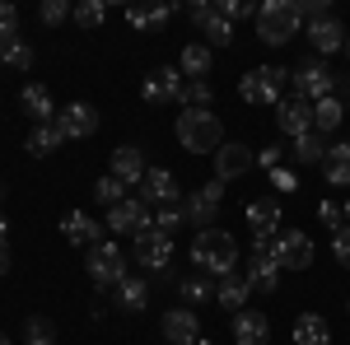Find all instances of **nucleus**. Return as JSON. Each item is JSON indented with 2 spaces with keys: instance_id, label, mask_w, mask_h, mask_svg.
<instances>
[{
  "instance_id": "1a4fd4ad",
  "label": "nucleus",
  "mask_w": 350,
  "mask_h": 345,
  "mask_svg": "<svg viewBox=\"0 0 350 345\" xmlns=\"http://www.w3.org/2000/svg\"><path fill=\"white\" fill-rule=\"evenodd\" d=\"M103 224H108L112 234H131V238H140V234L154 229V219H150V210H145V201H135V196H126L122 206H112Z\"/></svg>"
},
{
  "instance_id": "c03bdc74",
  "label": "nucleus",
  "mask_w": 350,
  "mask_h": 345,
  "mask_svg": "<svg viewBox=\"0 0 350 345\" xmlns=\"http://www.w3.org/2000/svg\"><path fill=\"white\" fill-rule=\"evenodd\" d=\"M38 14H42V24H61V19H70L75 10H70L66 0H42V10H38Z\"/></svg>"
},
{
  "instance_id": "de8ad7c7",
  "label": "nucleus",
  "mask_w": 350,
  "mask_h": 345,
  "mask_svg": "<svg viewBox=\"0 0 350 345\" xmlns=\"http://www.w3.org/2000/svg\"><path fill=\"white\" fill-rule=\"evenodd\" d=\"M257 163H262L267 173H275V168L285 163V145H271V150H257Z\"/></svg>"
},
{
  "instance_id": "9b49d317",
  "label": "nucleus",
  "mask_w": 350,
  "mask_h": 345,
  "mask_svg": "<svg viewBox=\"0 0 350 345\" xmlns=\"http://www.w3.org/2000/svg\"><path fill=\"white\" fill-rule=\"evenodd\" d=\"M159 336H163V345H196L201 341V322H196V313H191L187 303L168 308L159 318Z\"/></svg>"
},
{
  "instance_id": "f03ea898",
  "label": "nucleus",
  "mask_w": 350,
  "mask_h": 345,
  "mask_svg": "<svg viewBox=\"0 0 350 345\" xmlns=\"http://www.w3.org/2000/svg\"><path fill=\"white\" fill-rule=\"evenodd\" d=\"M178 145L191 150V154H215L219 145H224V122H219L215 112L206 107V112H178Z\"/></svg>"
},
{
  "instance_id": "a19ab883",
  "label": "nucleus",
  "mask_w": 350,
  "mask_h": 345,
  "mask_svg": "<svg viewBox=\"0 0 350 345\" xmlns=\"http://www.w3.org/2000/svg\"><path fill=\"white\" fill-rule=\"evenodd\" d=\"M183 224H187V219H183V206H168V210L154 215V229H159L163 238H173V234H178Z\"/></svg>"
},
{
  "instance_id": "a878e982",
  "label": "nucleus",
  "mask_w": 350,
  "mask_h": 345,
  "mask_svg": "<svg viewBox=\"0 0 350 345\" xmlns=\"http://www.w3.org/2000/svg\"><path fill=\"white\" fill-rule=\"evenodd\" d=\"M280 219H285V215H280V201H275V196H262V201L247 206V229H252V234H275Z\"/></svg>"
},
{
  "instance_id": "72a5a7b5",
  "label": "nucleus",
  "mask_w": 350,
  "mask_h": 345,
  "mask_svg": "<svg viewBox=\"0 0 350 345\" xmlns=\"http://www.w3.org/2000/svg\"><path fill=\"white\" fill-rule=\"evenodd\" d=\"M201 33H206V47H229V42H234V24H229L219 10H211V19L201 24Z\"/></svg>"
},
{
  "instance_id": "6ab92c4d",
  "label": "nucleus",
  "mask_w": 350,
  "mask_h": 345,
  "mask_svg": "<svg viewBox=\"0 0 350 345\" xmlns=\"http://www.w3.org/2000/svg\"><path fill=\"white\" fill-rule=\"evenodd\" d=\"M61 234H66V243H75V247H94V243H103V224L98 219H89V210H70L66 219H61Z\"/></svg>"
},
{
  "instance_id": "ea45409f",
  "label": "nucleus",
  "mask_w": 350,
  "mask_h": 345,
  "mask_svg": "<svg viewBox=\"0 0 350 345\" xmlns=\"http://www.w3.org/2000/svg\"><path fill=\"white\" fill-rule=\"evenodd\" d=\"M14 38H19V10L0 0V47H10Z\"/></svg>"
},
{
  "instance_id": "aec40b11",
  "label": "nucleus",
  "mask_w": 350,
  "mask_h": 345,
  "mask_svg": "<svg viewBox=\"0 0 350 345\" xmlns=\"http://www.w3.org/2000/svg\"><path fill=\"white\" fill-rule=\"evenodd\" d=\"M247 299H252V285H247V275H243V271H234V275L215 280V303L229 313V318L247 308Z\"/></svg>"
},
{
  "instance_id": "20e7f679",
  "label": "nucleus",
  "mask_w": 350,
  "mask_h": 345,
  "mask_svg": "<svg viewBox=\"0 0 350 345\" xmlns=\"http://www.w3.org/2000/svg\"><path fill=\"white\" fill-rule=\"evenodd\" d=\"M84 266H89V280L98 285V290H117L122 280H126V247L122 243H94L89 252H84Z\"/></svg>"
},
{
  "instance_id": "dca6fc26",
  "label": "nucleus",
  "mask_w": 350,
  "mask_h": 345,
  "mask_svg": "<svg viewBox=\"0 0 350 345\" xmlns=\"http://www.w3.org/2000/svg\"><path fill=\"white\" fill-rule=\"evenodd\" d=\"M56 131L66 135V140H84V135L98 131V112H94L89 103H70V107H61V112H56Z\"/></svg>"
},
{
  "instance_id": "13d9d810",
  "label": "nucleus",
  "mask_w": 350,
  "mask_h": 345,
  "mask_svg": "<svg viewBox=\"0 0 350 345\" xmlns=\"http://www.w3.org/2000/svg\"><path fill=\"white\" fill-rule=\"evenodd\" d=\"M346 313H350V299H346Z\"/></svg>"
},
{
  "instance_id": "bb28decb",
  "label": "nucleus",
  "mask_w": 350,
  "mask_h": 345,
  "mask_svg": "<svg viewBox=\"0 0 350 345\" xmlns=\"http://www.w3.org/2000/svg\"><path fill=\"white\" fill-rule=\"evenodd\" d=\"M178 70H183V80H206L211 75V47L206 42H187L183 56H178Z\"/></svg>"
},
{
  "instance_id": "4be33fe9",
  "label": "nucleus",
  "mask_w": 350,
  "mask_h": 345,
  "mask_svg": "<svg viewBox=\"0 0 350 345\" xmlns=\"http://www.w3.org/2000/svg\"><path fill=\"white\" fill-rule=\"evenodd\" d=\"M108 173L117 178V182H126V187H140V178H145V154H140L135 145H117Z\"/></svg>"
},
{
  "instance_id": "7ed1b4c3",
  "label": "nucleus",
  "mask_w": 350,
  "mask_h": 345,
  "mask_svg": "<svg viewBox=\"0 0 350 345\" xmlns=\"http://www.w3.org/2000/svg\"><path fill=\"white\" fill-rule=\"evenodd\" d=\"M304 24V14H299V0H262L257 5V38L271 42V47H280V42H290Z\"/></svg>"
},
{
  "instance_id": "e433bc0d",
  "label": "nucleus",
  "mask_w": 350,
  "mask_h": 345,
  "mask_svg": "<svg viewBox=\"0 0 350 345\" xmlns=\"http://www.w3.org/2000/svg\"><path fill=\"white\" fill-rule=\"evenodd\" d=\"M70 19H75V24H80V28H98V24H103V19H108V5H103V0H80Z\"/></svg>"
},
{
  "instance_id": "5fc2aeb1",
  "label": "nucleus",
  "mask_w": 350,
  "mask_h": 345,
  "mask_svg": "<svg viewBox=\"0 0 350 345\" xmlns=\"http://www.w3.org/2000/svg\"><path fill=\"white\" fill-rule=\"evenodd\" d=\"M0 345H10V336H0Z\"/></svg>"
},
{
  "instance_id": "09e8293b",
  "label": "nucleus",
  "mask_w": 350,
  "mask_h": 345,
  "mask_svg": "<svg viewBox=\"0 0 350 345\" xmlns=\"http://www.w3.org/2000/svg\"><path fill=\"white\" fill-rule=\"evenodd\" d=\"M211 10H215L211 0H196V5H191V10H187V14H191V24L201 28V24H206V19H211Z\"/></svg>"
},
{
  "instance_id": "412c9836",
  "label": "nucleus",
  "mask_w": 350,
  "mask_h": 345,
  "mask_svg": "<svg viewBox=\"0 0 350 345\" xmlns=\"http://www.w3.org/2000/svg\"><path fill=\"white\" fill-rule=\"evenodd\" d=\"M239 271L247 275L252 294H275L280 290V266H275V257H247Z\"/></svg>"
},
{
  "instance_id": "cd10ccee",
  "label": "nucleus",
  "mask_w": 350,
  "mask_h": 345,
  "mask_svg": "<svg viewBox=\"0 0 350 345\" xmlns=\"http://www.w3.org/2000/svg\"><path fill=\"white\" fill-rule=\"evenodd\" d=\"M323 178L332 187H350V145H327V159H323Z\"/></svg>"
},
{
  "instance_id": "f704fd0d",
  "label": "nucleus",
  "mask_w": 350,
  "mask_h": 345,
  "mask_svg": "<svg viewBox=\"0 0 350 345\" xmlns=\"http://www.w3.org/2000/svg\"><path fill=\"white\" fill-rule=\"evenodd\" d=\"M178 294L187 299V308H191V303H211L215 299V285L206 275H187V280H178Z\"/></svg>"
},
{
  "instance_id": "bf43d9fd",
  "label": "nucleus",
  "mask_w": 350,
  "mask_h": 345,
  "mask_svg": "<svg viewBox=\"0 0 350 345\" xmlns=\"http://www.w3.org/2000/svg\"><path fill=\"white\" fill-rule=\"evenodd\" d=\"M0 196H5V187H0Z\"/></svg>"
},
{
  "instance_id": "c85d7f7f",
  "label": "nucleus",
  "mask_w": 350,
  "mask_h": 345,
  "mask_svg": "<svg viewBox=\"0 0 350 345\" xmlns=\"http://www.w3.org/2000/svg\"><path fill=\"white\" fill-rule=\"evenodd\" d=\"M285 159H295V163H323L327 159V140L318 131H308V135H299V140H290V150H285Z\"/></svg>"
},
{
  "instance_id": "a18cd8bd",
  "label": "nucleus",
  "mask_w": 350,
  "mask_h": 345,
  "mask_svg": "<svg viewBox=\"0 0 350 345\" xmlns=\"http://www.w3.org/2000/svg\"><path fill=\"white\" fill-rule=\"evenodd\" d=\"M332 252H336V262H341V266L350 271V224H346V229H336V234H332Z\"/></svg>"
},
{
  "instance_id": "6e6552de",
  "label": "nucleus",
  "mask_w": 350,
  "mask_h": 345,
  "mask_svg": "<svg viewBox=\"0 0 350 345\" xmlns=\"http://www.w3.org/2000/svg\"><path fill=\"white\" fill-rule=\"evenodd\" d=\"M219 201H224V182H219V178H211L206 187H196L187 201H183V219H187V224H196V229H201V224H215Z\"/></svg>"
},
{
  "instance_id": "0eeeda50",
  "label": "nucleus",
  "mask_w": 350,
  "mask_h": 345,
  "mask_svg": "<svg viewBox=\"0 0 350 345\" xmlns=\"http://www.w3.org/2000/svg\"><path fill=\"white\" fill-rule=\"evenodd\" d=\"M275 266L280 271H308L313 266V238L299 229H280L275 234Z\"/></svg>"
},
{
  "instance_id": "58836bf2",
  "label": "nucleus",
  "mask_w": 350,
  "mask_h": 345,
  "mask_svg": "<svg viewBox=\"0 0 350 345\" xmlns=\"http://www.w3.org/2000/svg\"><path fill=\"white\" fill-rule=\"evenodd\" d=\"M0 61L14 66V70H28V66H33V47H28L24 38H14L10 47H0Z\"/></svg>"
},
{
  "instance_id": "c756f323",
  "label": "nucleus",
  "mask_w": 350,
  "mask_h": 345,
  "mask_svg": "<svg viewBox=\"0 0 350 345\" xmlns=\"http://www.w3.org/2000/svg\"><path fill=\"white\" fill-rule=\"evenodd\" d=\"M341 122H346V103H341V94H332V98H323V103H313V131H318V135H332Z\"/></svg>"
},
{
  "instance_id": "603ef678",
  "label": "nucleus",
  "mask_w": 350,
  "mask_h": 345,
  "mask_svg": "<svg viewBox=\"0 0 350 345\" xmlns=\"http://www.w3.org/2000/svg\"><path fill=\"white\" fill-rule=\"evenodd\" d=\"M341 103H350V75H346V94H341Z\"/></svg>"
},
{
  "instance_id": "2eb2a0df",
  "label": "nucleus",
  "mask_w": 350,
  "mask_h": 345,
  "mask_svg": "<svg viewBox=\"0 0 350 345\" xmlns=\"http://www.w3.org/2000/svg\"><path fill=\"white\" fill-rule=\"evenodd\" d=\"M252 163H257V154H252L247 145H239V140H224V145L215 150V178H219V182H234V178H243Z\"/></svg>"
},
{
  "instance_id": "f3484780",
  "label": "nucleus",
  "mask_w": 350,
  "mask_h": 345,
  "mask_svg": "<svg viewBox=\"0 0 350 345\" xmlns=\"http://www.w3.org/2000/svg\"><path fill=\"white\" fill-rule=\"evenodd\" d=\"M229 336H234V345H267L271 341V318L257 313V308H243V313H234Z\"/></svg>"
},
{
  "instance_id": "37998d69",
  "label": "nucleus",
  "mask_w": 350,
  "mask_h": 345,
  "mask_svg": "<svg viewBox=\"0 0 350 345\" xmlns=\"http://www.w3.org/2000/svg\"><path fill=\"white\" fill-rule=\"evenodd\" d=\"M318 219H323L332 234H336V229H346V210H341L336 201H323V206H318Z\"/></svg>"
},
{
  "instance_id": "864d4df0",
  "label": "nucleus",
  "mask_w": 350,
  "mask_h": 345,
  "mask_svg": "<svg viewBox=\"0 0 350 345\" xmlns=\"http://www.w3.org/2000/svg\"><path fill=\"white\" fill-rule=\"evenodd\" d=\"M341 210H346V224H350V201H346V206H341Z\"/></svg>"
},
{
  "instance_id": "052dcab7",
  "label": "nucleus",
  "mask_w": 350,
  "mask_h": 345,
  "mask_svg": "<svg viewBox=\"0 0 350 345\" xmlns=\"http://www.w3.org/2000/svg\"><path fill=\"white\" fill-rule=\"evenodd\" d=\"M0 66H5V61H0Z\"/></svg>"
},
{
  "instance_id": "4c0bfd02",
  "label": "nucleus",
  "mask_w": 350,
  "mask_h": 345,
  "mask_svg": "<svg viewBox=\"0 0 350 345\" xmlns=\"http://www.w3.org/2000/svg\"><path fill=\"white\" fill-rule=\"evenodd\" d=\"M24 341H28V345H56V327H52V318H28Z\"/></svg>"
},
{
  "instance_id": "4d7b16f0",
  "label": "nucleus",
  "mask_w": 350,
  "mask_h": 345,
  "mask_svg": "<svg viewBox=\"0 0 350 345\" xmlns=\"http://www.w3.org/2000/svg\"><path fill=\"white\" fill-rule=\"evenodd\" d=\"M346 56H350V38H346Z\"/></svg>"
},
{
  "instance_id": "2f4dec72",
  "label": "nucleus",
  "mask_w": 350,
  "mask_h": 345,
  "mask_svg": "<svg viewBox=\"0 0 350 345\" xmlns=\"http://www.w3.org/2000/svg\"><path fill=\"white\" fill-rule=\"evenodd\" d=\"M66 145V135L56 131V122H47V126H33V135H28V154L33 159H47L52 150H61Z\"/></svg>"
},
{
  "instance_id": "a211bd4d",
  "label": "nucleus",
  "mask_w": 350,
  "mask_h": 345,
  "mask_svg": "<svg viewBox=\"0 0 350 345\" xmlns=\"http://www.w3.org/2000/svg\"><path fill=\"white\" fill-rule=\"evenodd\" d=\"M346 24L336 19V14H327V19H313L308 24V42H313V52L318 56H332V52H346Z\"/></svg>"
},
{
  "instance_id": "8fccbe9b",
  "label": "nucleus",
  "mask_w": 350,
  "mask_h": 345,
  "mask_svg": "<svg viewBox=\"0 0 350 345\" xmlns=\"http://www.w3.org/2000/svg\"><path fill=\"white\" fill-rule=\"evenodd\" d=\"M5 243H10V219L0 215V247H5Z\"/></svg>"
},
{
  "instance_id": "423d86ee",
  "label": "nucleus",
  "mask_w": 350,
  "mask_h": 345,
  "mask_svg": "<svg viewBox=\"0 0 350 345\" xmlns=\"http://www.w3.org/2000/svg\"><path fill=\"white\" fill-rule=\"evenodd\" d=\"M290 80H295V98H304V103H323V98L336 94V75L327 70L323 61H313V56L299 66Z\"/></svg>"
},
{
  "instance_id": "c9c22d12",
  "label": "nucleus",
  "mask_w": 350,
  "mask_h": 345,
  "mask_svg": "<svg viewBox=\"0 0 350 345\" xmlns=\"http://www.w3.org/2000/svg\"><path fill=\"white\" fill-rule=\"evenodd\" d=\"M94 201H98V206H122V201H126V182H117V178H98V182H94Z\"/></svg>"
},
{
  "instance_id": "3c124183",
  "label": "nucleus",
  "mask_w": 350,
  "mask_h": 345,
  "mask_svg": "<svg viewBox=\"0 0 350 345\" xmlns=\"http://www.w3.org/2000/svg\"><path fill=\"white\" fill-rule=\"evenodd\" d=\"M10 271V247H0V275Z\"/></svg>"
},
{
  "instance_id": "9d476101",
  "label": "nucleus",
  "mask_w": 350,
  "mask_h": 345,
  "mask_svg": "<svg viewBox=\"0 0 350 345\" xmlns=\"http://www.w3.org/2000/svg\"><path fill=\"white\" fill-rule=\"evenodd\" d=\"M135 262L145 266L150 275H168V266H173V238H163L159 229L140 234L135 238Z\"/></svg>"
},
{
  "instance_id": "5701e85b",
  "label": "nucleus",
  "mask_w": 350,
  "mask_h": 345,
  "mask_svg": "<svg viewBox=\"0 0 350 345\" xmlns=\"http://www.w3.org/2000/svg\"><path fill=\"white\" fill-rule=\"evenodd\" d=\"M19 107H24L28 117H33V122H38V126H47V122H52L56 117V103H52V89H47V84H24V94H19Z\"/></svg>"
},
{
  "instance_id": "f8f14e48",
  "label": "nucleus",
  "mask_w": 350,
  "mask_h": 345,
  "mask_svg": "<svg viewBox=\"0 0 350 345\" xmlns=\"http://www.w3.org/2000/svg\"><path fill=\"white\" fill-rule=\"evenodd\" d=\"M140 201L145 206H178V178L168 173V168H145V178H140Z\"/></svg>"
},
{
  "instance_id": "7c9ffc66",
  "label": "nucleus",
  "mask_w": 350,
  "mask_h": 345,
  "mask_svg": "<svg viewBox=\"0 0 350 345\" xmlns=\"http://www.w3.org/2000/svg\"><path fill=\"white\" fill-rule=\"evenodd\" d=\"M173 19V5H163V0H154V5H131L126 10V24L131 28H154V24H168Z\"/></svg>"
},
{
  "instance_id": "79ce46f5",
  "label": "nucleus",
  "mask_w": 350,
  "mask_h": 345,
  "mask_svg": "<svg viewBox=\"0 0 350 345\" xmlns=\"http://www.w3.org/2000/svg\"><path fill=\"white\" fill-rule=\"evenodd\" d=\"M215 10L229 19V24H239V19H257V5H247V0H219Z\"/></svg>"
},
{
  "instance_id": "b1692460",
  "label": "nucleus",
  "mask_w": 350,
  "mask_h": 345,
  "mask_svg": "<svg viewBox=\"0 0 350 345\" xmlns=\"http://www.w3.org/2000/svg\"><path fill=\"white\" fill-rule=\"evenodd\" d=\"M112 303H117L122 313H145V303H150V285H145L140 275H126V280L112 290Z\"/></svg>"
},
{
  "instance_id": "f257e3e1",
  "label": "nucleus",
  "mask_w": 350,
  "mask_h": 345,
  "mask_svg": "<svg viewBox=\"0 0 350 345\" xmlns=\"http://www.w3.org/2000/svg\"><path fill=\"white\" fill-rule=\"evenodd\" d=\"M191 262H196V275H234L239 271V243L234 234H224V229H201L196 238H191Z\"/></svg>"
},
{
  "instance_id": "473e14b6",
  "label": "nucleus",
  "mask_w": 350,
  "mask_h": 345,
  "mask_svg": "<svg viewBox=\"0 0 350 345\" xmlns=\"http://www.w3.org/2000/svg\"><path fill=\"white\" fill-rule=\"evenodd\" d=\"M211 98H215V89H211L206 80H187V84H183V94H178V107H183V112H206Z\"/></svg>"
},
{
  "instance_id": "49530a36",
  "label": "nucleus",
  "mask_w": 350,
  "mask_h": 345,
  "mask_svg": "<svg viewBox=\"0 0 350 345\" xmlns=\"http://www.w3.org/2000/svg\"><path fill=\"white\" fill-rule=\"evenodd\" d=\"M271 187H275V191H285V196H290V191H299V178H295V168H285V163H280V168L271 173Z\"/></svg>"
},
{
  "instance_id": "ddd939ff",
  "label": "nucleus",
  "mask_w": 350,
  "mask_h": 345,
  "mask_svg": "<svg viewBox=\"0 0 350 345\" xmlns=\"http://www.w3.org/2000/svg\"><path fill=\"white\" fill-rule=\"evenodd\" d=\"M275 126H280V135H290V140L308 135L313 131V103H304V98H280V103H275Z\"/></svg>"
},
{
  "instance_id": "4468645a",
  "label": "nucleus",
  "mask_w": 350,
  "mask_h": 345,
  "mask_svg": "<svg viewBox=\"0 0 350 345\" xmlns=\"http://www.w3.org/2000/svg\"><path fill=\"white\" fill-rule=\"evenodd\" d=\"M183 70H173V66H163V70H150L145 84H140V98L145 103H178V94H183Z\"/></svg>"
},
{
  "instance_id": "39448f33",
  "label": "nucleus",
  "mask_w": 350,
  "mask_h": 345,
  "mask_svg": "<svg viewBox=\"0 0 350 345\" xmlns=\"http://www.w3.org/2000/svg\"><path fill=\"white\" fill-rule=\"evenodd\" d=\"M285 80H290V70H280V66H252L239 80V94H243V103H252V107H275Z\"/></svg>"
},
{
  "instance_id": "393cba45",
  "label": "nucleus",
  "mask_w": 350,
  "mask_h": 345,
  "mask_svg": "<svg viewBox=\"0 0 350 345\" xmlns=\"http://www.w3.org/2000/svg\"><path fill=\"white\" fill-rule=\"evenodd\" d=\"M295 345H332V327L323 313H299L295 318Z\"/></svg>"
},
{
  "instance_id": "6e6d98bb",
  "label": "nucleus",
  "mask_w": 350,
  "mask_h": 345,
  "mask_svg": "<svg viewBox=\"0 0 350 345\" xmlns=\"http://www.w3.org/2000/svg\"><path fill=\"white\" fill-rule=\"evenodd\" d=\"M196 345H211V341H206V336H201V341H196Z\"/></svg>"
}]
</instances>
